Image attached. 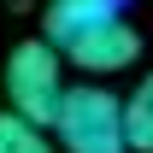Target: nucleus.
Wrapping results in <instances>:
<instances>
[{
	"label": "nucleus",
	"instance_id": "2",
	"mask_svg": "<svg viewBox=\"0 0 153 153\" xmlns=\"http://www.w3.org/2000/svg\"><path fill=\"white\" fill-rule=\"evenodd\" d=\"M65 59H59V47H47V41H18L12 53H6V100H12V112L30 118V124H53L59 100H65Z\"/></svg>",
	"mask_w": 153,
	"mask_h": 153
},
{
	"label": "nucleus",
	"instance_id": "3",
	"mask_svg": "<svg viewBox=\"0 0 153 153\" xmlns=\"http://www.w3.org/2000/svg\"><path fill=\"white\" fill-rule=\"evenodd\" d=\"M59 59H71L76 71H88V76H118V71H130L135 59H141V30H135L124 12H118V18H100L94 30H82L71 47H59Z\"/></svg>",
	"mask_w": 153,
	"mask_h": 153
},
{
	"label": "nucleus",
	"instance_id": "6",
	"mask_svg": "<svg viewBox=\"0 0 153 153\" xmlns=\"http://www.w3.org/2000/svg\"><path fill=\"white\" fill-rule=\"evenodd\" d=\"M0 153H59V147H53V135L41 124H30V118H18L6 106L0 112Z\"/></svg>",
	"mask_w": 153,
	"mask_h": 153
},
{
	"label": "nucleus",
	"instance_id": "4",
	"mask_svg": "<svg viewBox=\"0 0 153 153\" xmlns=\"http://www.w3.org/2000/svg\"><path fill=\"white\" fill-rule=\"evenodd\" d=\"M118 6L124 0H47V18H41V30H47V47H71L82 30H94L100 18H118Z\"/></svg>",
	"mask_w": 153,
	"mask_h": 153
},
{
	"label": "nucleus",
	"instance_id": "1",
	"mask_svg": "<svg viewBox=\"0 0 153 153\" xmlns=\"http://www.w3.org/2000/svg\"><path fill=\"white\" fill-rule=\"evenodd\" d=\"M47 130H53V147H65V153H130L124 106L94 82H71Z\"/></svg>",
	"mask_w": 153,
	"mask_h": 153
},
{
	"label": "nucleus",
	"instance_id": "5",
	"mask_svg": "<svg viewBox=\"0 0 153 153\" xmlns=\"http://www.w3.org/2000/svg\"><path fill=\"white\" fill-rule=\"evenodd\" d=\"M124 141H130V153H153V71L124 100Z\"/></svg>",
	"mask_w": 153,
	"mask_h": 153
}]
</instances>
